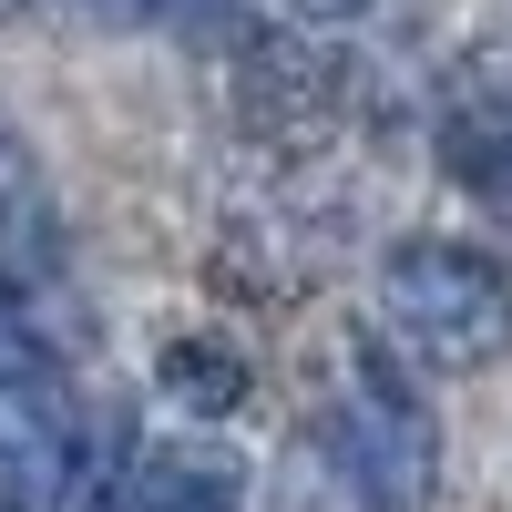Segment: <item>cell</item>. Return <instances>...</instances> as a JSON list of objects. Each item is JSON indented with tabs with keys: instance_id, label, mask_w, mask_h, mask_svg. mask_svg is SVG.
I'll return each mask as SVG.
<instances>
[{
	"instance_id": "obj_11",
	"label": "cell",
	"mask_w": 512,
	"mask_h": 512,
	"mask_svg": "<svg viewBox=\"0 0 512 512\" xmlns=\"http://www.w3.org/2000/svg\"><path fill=\"white\" fill-rule=\"evenodd\" d=\"M144 21H195V11H216V0H134Z\"/></svg>"
},
{
	"instance_id": "obj_4",
	"label": "cell",
	"mask_w": 512,
	"mask_h": 512,
	"mask_svg": "<svg viewBox=\"0 0 512 512\" xmlns=\"http://www.w3.org/2000/svg\"><path fill=\"white\" fill-rule=\"evenodd\" d=\"M236 93H246L256 123H297V113H318V103H328V52H318L308 31H267V41H246Z\"/></svg>"
},
{
	"instance_id": "obj_7",
	"label": "cell",
	"mask_w": 512,
	"mask_h": 512,
	"mask_svg": "<svg viewBox=\"0 0 512 512\" xmlns=\"http://www.w3.org/2000/svg\"><path fill=\"white\" fill-rule=\"evenodd\" d=\"M164 390H175V410H195V420H226L246 400V359L216 349V338H175V349H164Z\"/></svg>"
},
{
	"instance_id": "obj_1",
	"label": "cell",
	"mask_w": 512,
	"mask_h": 512,
	"mask_svg": "<svg viewBox=\"0 0 512 512\" xmlns=\"http://www.w3.org/2000/svg\"><path fill=\"white\" fill-rule=\"evenodd\" d=\"M379 308H390L400 349L431 369H492L512 359V277L461 236H400L379 267Z\"/></svg>"
},
{
	"instance_id": "obj_10",
	"label": "cell",
	"mask_w": 512,
	"mask_h": 512,
	"mask_svg": "<svg viewBox=\"0 0 512 512\" xmlns=\"http://www.w3.org/2000/svg\"><path fill=\"white\" fill-rule=\"evenodd\" d=\"M277 11H287V21H308V31H338V21H359L369 0H277Z\"/></svg>"
},
{
	"instance_id": "obj_8",
	"label": "cell",
	"mask_w": 512,
	"mask_h": 512,
	"mask_svg": "<svg viewBox=\"0 0 512 512\" xmlns=\"http://www.w3.org/2000/svg\"><path fill=\"white\" fill-rule=\"evenodd\" d=\"M451 175H461V185H472L492 216L512 226V123H482V134L461 123V134H451Z\"/></svg>"
},
{
	"instance_id": "obj_2",
	"label": "cell",
	"mask_w": 512,
	"mask_h": 512,
	"mask_svg": "<svg viewBox=\"0 0 512 512\" xmlns=\"http://www.w3.org/2000/svg\"><path fill=\"white\" fill-rule=\"evenodd\" d=\"M338 472H349V492L369 512H431L441 502V420L431 400H420V379L379 349V338H359L349 369H338Z\"/></svg>"
},
{
	"instance_id": "obj_9",
	"label": "cell",
	"mask_w": 512,
	"mask_h": 512,
	"mask_svg": "<svg viewBox=\"0 0 512 512\" xmlns=\"http://www.w3.org/2000/svg\"><path fill=\"white\" fill-rule=\"evenodd\" d=\"M41 369V328H31V308L11 287H0V390H11V379H31Z\"/></svg>"
},
{
	"instance_id": "obj_5",
	"label": "cell",
	"mask_w": 512,
	"mask_h": 512,
	"mask_svg": "<svg viewBox=\"0 0 512 512\" xmlns=\"http://www.w3.org/2000/svg\"><path fill=\"white\" fill-rule=\"evenodd\" d=\"M123 512H236V461L205 451V441L154 451L134 472V492H123Z\"/></svg>"
},
{
	"instance_id": "obj_3",
	"label": "cell",
	"mask_w": 512,
	"mask_h": 512,
	"mask_svg": "<svg viewBox=\"0 0 512 512\" xmlns=\"http://www.w3.org/2000/svg\"><path fill=\"white\" fill-rule=\"evenodd\" d=\"M123 441L103 410H82L62 379H11L0 390V512H93L123 472Z\"/></svg>"
},
{
	"instance_id": "obj_6",
	"label": "cell",
	"mask_w": 512,
	"mask_h": 512,
	"mask_svg": "<svg viewBox=\"0 0 512 512\" xmlns=\"http://www.w3.org/2000/svg\"><path fill=\"white\" fill-rule=\"evenodd\" d=\"M0 246L11 256H41L52 246V185H41V154L0 123Z\"/></svg>"
}]
</instances>
